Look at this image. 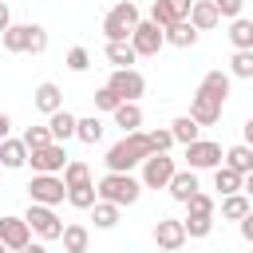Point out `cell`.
Listing matches in <instances>:
<instances>
[{
	"mask_svg": "<svg viewBox=\"0 0 253 253\" xmlns=\"http://www.w3.org/2000/svg\"><path fill=\"white\" fill-rule=\"evenodd\" d=\"M115 126H123V134H134L142 126V107L138 103H119L115 107Z\"/></svg>",
	"mask_w": 253,
	"mask_h": 253,
	"instance_id": "25",
	"label": "cell"
},
{
	"mask_svg": "<svg viewBox=\"0 0 253 253\" xmlns=\"http://www.w3.org/2000/svg\"><path fill=\"white\" fill-rule=\"evenodd\" d=\"M8 126H12V119H8L4 111H0V138H8Z\"/></svg>",
	"mask_w": 253,
	"mask_h": 253,
	"instance_id": "47",
	"label": "cell"
},
{
	"mask_svg": "<svg viewBox=\"0 0 253 253\" xmlns=\"http://www.w3.org/2000/svg\"><path fill=\"white\" fill-rule=\"evenodd\" d=\"M241 130H245V146L253 150V119H245V126H241Z\"/></svg>",
	"mask_w": 253,
	"mask_h": 253,
	"instance_id": "45",
	"label": "cell"
},
{
	"mask_svg": "<svg viewBox=\"0 0 253 253\" xmlns=\"http://www.w3.org/2000/svg\"><path fill=\"white\" fill-rule=\"evenodd\" d=\"M213 8H217V16H221V20H237V16H241V8H245V0H213Z\"/></svg>",
	"mask_w": 253,
	"mask_h": 253,
	"instance_id": "41",
	"label": "cell"
},
{
	"mask_svg": "<svg viewBox=\"0 0 253 253\" xmlns=\"http://www.w3.org/2000/svg\"><path fill=\"white\" fill-rule=\"evenodd\" d=\"M158 253H162V249H158Z\"/></svg>",
	"mask_w": 253,
	"mask_h": 253,
	"instance_id": "49",
	"label": "cell"
},
{
	"mask_svg": "<svg viewBox=\"0 0 253 253\" xmlns=\"http://www.w3.org/2000/svg\"><path fill=\"white\" fill-rule=\"evenodd\" d=\"M24 221H28V229L40 237V241H59V233H63V221H59V213L51 210V206H28V213H24Z\"/></svg>",
	"mask_w": 253,
	"mask_h": 253,
	"instance_id": "7",
	"label": "cell"
},
{
	"mask_svg": "<svg viewBox=\"0 0 253 253\" xmlns=\"http://www.w3.org/2000/svg\"><path fill=\"white\" fill-rule=\"evenodd\" d=\"M91 182V170H87V162H79V158H67V166H63V186L71 190V186H87Z\"/></svg>",
	"mask_w": 253,
	"mask_h": 253,
	"instance_id": "31",
	"label": "cell"
},
{
	"mask_svg": "<svg viewBox=\"0 0 253 253\" xmlns=\"http://www.w3.org/2000/svg\"><path fill=\"white\" fill-rule=\"evenodd\" d=\"M186 20L194 24V32H210V28H217V24H221V16H217L213 0H194V4H190V16H186Z\"/></svg>",
	"mask_w": 253,
	"mask_h": 253,
	"instance_id": "17",
	"label": "cell"
},
{
	"mask_svg": "<svg viewBox=\"0 0 253 253\" xmlns=\"http://www.w3.org/2000/svg\"><path fill=\"white\" fill-rule=\"evenodd\" d=\"M229 75H237V79H253V51H233V59H229Z\"/></svg>",
	"mask_w": 253,
	"mask_h": 253,
	"instance_id": "36",
	"label": "cell"
},
{
	"mask_svg": "<svg viewBox=\"0 0 253 253\" xmlns=\"http://www.w3.org/2000/svg\"><path fill=\"white\" fill-rule=\"evenodd\" d=\"M221 158H225V154H221V146H217V142H210V138H198V142H190V146H186V170H194V174H198V170H217V166H221Z\"/></svg>",
	"mask_w": 253,
	"mask_h": 253,
	"instance_id": "10",
	"label": "cell"
},
{
	"mask_svg": "<svg viewBox=\"0 0 253 253\" xmlns=\"http://www.w3.org/2000/svg\"><path fill=\"white\" fill-rule=\"evenodd\" d=\"M146 146H150V154H166V150L174 146L170 126H166V130H162V126H158V130H146Z\"/></svg>",
	"mask_w": 253,
	"mask_h": 253,
	"instance_id": "34",
	"label": "cell"
},
{
	"mask_svg": "<svg viewBox=\"0 0 253 253\" xmlns=\"http://www.w3.org/2000/svg\"><path fill=\"white\" fill-rule=\"evenodd\" d=\"M174 174H178V162H174L170 154H150V158L142 162V178H138V182H142L146 190H166Z\"/></svg>",
	"mask_w": 253,
	"mask_h": 253,
	"instance_id": "9",
	"label": "cell"
},
{
	"mask_svg": "<svg viewBox=\"0 0 253 253\" xmlns=\"http://www.w3.org/2000/svg\"><path fill=\"white\" fill-rule=\"evenodd\" d=\"M91 221H95V229H115V225H119V206L95 202V206H91Z\"/></svg>",
	"mask_w": 253,
	"mask_h": 253,
	"instance_id": "30",
	"label": "cell"
},
{
	"mask_svg": "<svg viewBox=\"0 0 253 253\" xmlns=\"http://www.w3.org/2000/svg\"><path fill=\"white\" fill-rule=\"evenodd\" d=\"M47 142H51V130H47V126H28V130H24V146H28V150H40V146H47Z\"/></svg>",
	"mask_w": 253,
	"mask_h": 253,
	"instance_id": "39",
	"label": "cell"
},
{
	"mask_svg": "<svg viewBox=\"0 0 253 253\" xmlns=\"http://www.w3.org/2000/svg\"><path fill=\"white\" fill-rule=\"evenodd\" d=\"M0 253H8V249H4V241H0Z\"/></svg>",
	"mask_w": 253,
	"mask_h": 253,
	"instance_id": "48",
	"label": "cell"
},
{
	"mask_svg": "<svg viewBox=\"0 0 253 253\" xmlns=\"http://www.w3.org/2000/svg\"><path fill=\"white\" fill-rule=\"evenodd\" d=\"M28 198L36 202V206H59L63 198H67V186H63V178L59 174H32V182H28Z\"/></svg>",
	"mask_w": 253,
	"mask_h": 253,
	"instance_id": "6",
	"label": "cell"
},
{
	"mask_svg": "<svg viewBox=\"0 0 253 253\" xmlns=\"http://www.w3.org/2000/svg\"><path fill=\"white\" fill-rule=\"evenodd\" d=\"M95 194H99V202H111V206H134L138 202V194H142V182L134 178V174H103L99 178V186H95Z\"/></svg>",
	"mask_w": 253,
	"mask_h": 253,
	"instance_id": "3",
	"label": "cell"
},
{
	"mask_svg": "<svg viewBox=\"0 0 253 253\" xmlns=\"http://www.w3.org/2000/svg\"><path fill=\"white\" fill-rule=\"evenodd\" d=\"M107 87L119 95V103H138V95L146 91V79H142V71H134V67H115L111 79H107Z\"/></svg>",
	"mask_w": 253,
	"mask_h": 253,
	"instance_id": "8",
	"label": "cell"
},
{
	"mask_svg": "<svg viewBox=\"0 0 253 253\" xmlns=\"http://www.w3.org/2000/svg\"><path fill=\"white\" fill-rule=\"evenodd\" d=\"M28 162L36 174H59L67 166V150H63V142H47L40 150H28Z\"/></svg>",
	"mask_w": 253,
	"mask_h": 253,
	"instance_id": "12",
	"label": "cell"
},
{
	"mask_svg": "<svg viewBox=\"0 0 253 253\" xmlns=\"http://www.w3.org/2000/svg\"><path fill=\"white\" fill-rule=\"evenodd\" d=\"M107 59L115 63V67H130L138 55H134V47H130V40H123V43H107Z\"/></svg>",
	"mask_w": 253,
	"mask_h": 253,
	"instance_id": "32",
	"label": "cell"
},
{
	"mask_svg": "<svg viewBox=\"0 0 253 253\" xmlns=\"http://www.w3.org/2000/svg\"><path fill=\"white\" fill-rule=\"evenodd\" d=\"M154 245H158L162 253H178V249L186 245L182 221H178V217H158V221H154Z\"/></svg>",
	"mask_w": 253,
	"mask_h": 253,
	"instance_id": "13",
	"label": "cell"
},
{
	"mask_svg": "<svg viewBox=\"0 0 253 253\" xmlns=\"http://www.w3.org/2000/svg\"><path fill=\"white\" fill-rule=\"evenodd\" d=\"M186 210H190V213H194V217H213V198H210V194H202V190H198V194H194V198H190V202H186Z\"/></svg>",
	"mask_w": 253,
	"mask_h": 253,
	"instance_id": "37",
	"label": "cell"
},
{
	"mask_svg": "<svg viewBox=\"0 0 253 253\" xmlns=\"http://www.w3.org/2000/svg\"><path fill=\"white\" fill-rule=\"evenodd\" d=\"M190 4H194V0H154V4H150V20H154L158 28H170V24H178V20L190 16Z\"/></svg>",
	"mask_w": 253,
	"mask_h": 253,
	"instance_id": "15",
	"label": "cell"
},
{
	"mask_svg": "<svg viewBox=\"0 0 253 253\" xmlns=\"http://www.w3.org/2000/svg\"><path fill=\"white\" fill-rule=\"evenodd\" d=\"M249 210H253V202L245 194H225L221 198V217H229V221H241Z\"/></svg>",
	"mask_w": 253,
	"mask_h": 253,
	"instance_id": "28",
	"label": "cell"
},
{
	"mask_svg": "<svg viewBox=\"0 0 253 253\" xmlns=\"http://www.w3.org/2000/svg\"><path fill=\"white\" fill-rule=\"evenodd\" d=\"M198 123L190 119V115H178L174 123H170V134H174V142H182V146H190V142H198Z\"/></svg>",
	"mask_w": 253,
	"mask_h": 253,
	"instance_id": "27",
	"label": "cell"
},
{
	"mask_svg": "<svg viewBox=\"0 0 253 253\" xmlns=\"http://www.w3.org/2000/svg\"><path fill=\"white\" fill-rule=\"evenodd\" d=\"M237 225H241V237H245V241L253 245V210H249V213H245V217H241Z\"/></svg>",
	"mask_w": 253,
	"mask_h": 253,
	"instance_id": "42",
	"label": "cell"
},
{
	"mask_svg": "<svg viewBox=\"0 0 253 253\" xmlns=\"http://www.w3.org/2000/svg\"><path fill=\"white\" fill-rule=\"evenodd\" d=\"M0 241H4V249H12V253H20V249H28L32 245V229H28V221L24 217H0Z\"/></svg>",
	"mask_w": 253,
	"mask_h": 253,
	"instance_id": "14",
	"label": "cell"
},
{
	"mask_svg": "<svg viewBox=\"0 0 253 253\" xmlns=\"http://www.w3.org/2000/svg\"><path fill=\"white\" fill-rule=\"evenodd\" d=\"M24 162H28L24 138H0V166H4V170H20Z\"/></svg>",
	"mask_w": 253,
	"mask_h": 253,
	"instance_id": "21",
	"label": "cell"
},
{
	"mask_svg": "<svg viewBox=\"0 0 253 253\" xmlns=\"http://www.w3.org/2000/svg\"><path fill=\"white\" fill-rule=\"evenodd\" d=\"M150 158V146H146V130H134V134H123L111 150H107V174H130L134 166H142Z\"/></svg>",
	"mask_w": 253,
	"mask_h": 253,
	"instance_id": "2",
	"label": "cell"
},
{
	"mask_svg": "<svg viewBox=\"0 0 253 253\" xmlns=\"http://www.w3.org/2000/svg\"><path fill=\"white\" fill-rule=\"evenodd\" d=\"M162 36H166V43H170V47H194V43H198V32H194V24H190V20H178V24L162 28Z\"/></svg>",
	"mask_w": 253,
	"mask_h": 253,
	"instance_id": "23",
	"label": "cell"
},
{
	"mask_svg": "<svg viewBox=\"0 0 253 253\" xmlns=\"http://www.w3.org/2000/svg\"><path fill=\"white\" fill-rule=\"evenodd\" d=\"M91 99H95V111H111V115H115V107H119V95H115L111 87H99Z\"/></svg>",
	"mask_w": 253,
	"mask_h": 253,
	"instance_id": "40",
	"label": "cell"
},
{
	"mask_svg": "<svg viewBox=\"0 0 253 253\" xmlns=\"http://www.w3.org/2000/svg\"><path fill=\"white\" fill-rule=\"evenodd\" d=\"M166 190H170V198H174V202H182V206H186L202 186H198V174H194V170H178V174L170 178V186H166Z\"/></svg>",
	"mask_w": 253,
	"mask_h": 253,
	"instance_id": "18",
	"label": "cell"
},
{
	"mask_svg": "<svg viewBox=\"0 0 253 253\" xmlns=\"http://www.w3.org/2000/svg\"><path fill=\"white\" fill-rule=\"evenodd\" d=\"M75 138H79V142H87V146H95V142L103 138V123H99V115L79 119V123H75Z\"/></svg>",
	"mask_w": 253,
	"mask_h": 253,
	"instance_id": "29",
	"label": "cell"
},
{
	"mask_svg": "<svg viewBox=\"0 0 253 253\" xmlns=\"http://www.w3.org/2000/svg\"><path fill=\"white\" fill-rule=\"evenodd\" d=\"M75 115L71 111H55V115H47V130H51V142H67V138H75Z\"/></svg>",
	"mask_w": 253,
	"mask_h": 253,
	"instance_id": "20",
	"label": "cell"
},
{
	"mask_svg": "<svg viewBox=\"0 0 253 253\" xmlns=\"http://www.w3.org/2000/svg\"><path fill=\"white\" fill-rule=\"evenodd\" d=\"M32 107H36V111H43V115H55V111L63 107V91H59V83L43 79V83L32 91Z\"/></svg>",
	"mask_w": 253,
	"mask_h": 253,
	"instance_id": "16",
	"label": "cell"
},
{
	"mask_svg": "<svg viewBox=\"0 0 253 253\" xmlns=\"http://www.w3.org/2000/svg\"><path fill=\"white\" fill-rule=\"evenodd\" d=\"M67 202H71L75 210H91V206L99 202V194H95V186L87 182V186H71V190H67Z\"/></svg>",
	"mask_w": 253,
	"mask_h": 253,
	"instance_id": "33",
	"label": "cell"
},
{
	"mask_svg": "<svg viewBox=\"0 0 253 253\" xmlns=\"http://www.w3.org/2000/svg\"><path fill=\"white\" fill-rule=\"evenodd\" d=\"M213 190H217V198H225V194H241V174L229 170V166H217V170H213Z\"/></svg>",
	"mask_w": 253,
	"mask_h": 253,
	"instance_id": "26",
	"label": "cell"
},
{
	"mask_svg": "<svg viewBox=\"0 0 253 253\" xmlns=\"http://www.w3.org/2000/svg\"><path fill=\"white\" fill-rule=\"evenodd\" d=\"M138 4L134 0H119L107 16H103V36H107V43H123V40H130V32L138 28Z\"/></svg>",
	"mask_w": 253,
	"mask_h": 253,
	"instance_id": "5",
	"label": "cell"
},
{
	"mask_svg": "<svg viewBox=\"0 0 253 253\" xmlns=\"http://www.w3.org/2000/svg\"><path fill=\"white\" fill-rule=\"evenodd\" d=\"M0 40H4V51H12V55H24V51L43 55L47 51V32L40 24H8V32Z\"/></svg>",
	"mask_w": 253,
	"mask_h": 253,
	"instance_id": "4",
	"label": "cell"
},
{
	"mask_svg": "<svg viewBox=\"0 0 253 253\" xmlns=\"http://www.w3.org/2000/svg\"><path fill=\"white\" fill-rule=\"evenodd\" d=\"M63 63H67V71H75V75H79V71H87V67H91V51H87V47H71Z\"/></svg>",
	"mask_w": 253,
	"mask_h": 253,
	"instance_id": "38",
	"label": "cell"
},
{
	"mask_svg": "<svg viewBox=\"0 0 253 253\" xmlns=\"http://www.w3.org/2000/svg\"><path fill=\"white\" fill-rule=\"evenodd\" d=\"M20 253H47V245H43V241H32V245H28V249H20Z\"/></svg>",
	"mask_w": 253,
	"mask_h": 253,
	"instance_id": "46",
	"label": "cell"
},
{
	"mask_svg": "<svg viewBox=\"0 0 253 253\" xmlns=\"http://www.w3.org/2000/svg\"><path fill=\"white\" fill-rule=\"evenodd\" d=\"M229 43H233V51H253V20H245V16H237V20H229Z\"/></svg>",
	"mask_w": 253,
	"mask_h": 253,
	"instance_id": "22",
	"label": "cell"
},
{
	"mask_svg": "<svg viewBox=\"0 0 253 253\" xmlns=\"http://www.w3.org/2000/svg\"><path fill=\"white\" fill-rule=\"evenodd\" d=\"M229 79H233L229 71H206L202 75V83H198V91L190 99V119L198 126H213L221 119V107L229 99Z\"/></svg>",
	"mask_w": 253,
	"mask_h": 253,
	"instance_id": "1",
	"label": "cell"
},
{
	"mask_svg": "<svg viewBox=\"0 0 253 253\" xmlns=\"http://www.w3.org/2000/svg\"><path fill=\"white\" fill-rule=\"evenodd\" d=\"M8 24H12V12H8V4H4V0H0V36H4V32H8Z\"/></svg>",
	"mask_w": 253,
	"mask_h": 253,
	"instance_id": "43",
	"label": "cell"
},
{
	"mask_svg": "<svg viewBox=\"0 0 253 253\" xmlns=\"http://www.w3.org/2000/svg\"><path fill=\"white\" fill-rule=\"evenodd\" d=\"M59 241H63V253H87L91 233H87V225H83V221H67V225H63V233H59Z\"/></svg>",
	"mask_w": 253,
	"mask_h": 253,
	"instance_id": "19",
	"label": "cell"
},
{
	"mask_svg": "<svg viewBox=\"0 0 253 253\" xmlns=\"http://www.w3.org/2000/svg\"><path fill=\"white\" fill-rule=\"evenodd\" d=\"M241 194L253 202V174H245V178H241Z\"/></svg>",
	"mask_w": 253,
	"mask_h": 253,
	"instance_id": "44",
	"label": "cell"
},
{
	"mask_svg": "<svg viewBox=\"0 0 253 253\" xmlns=\"http://www.w3.org/2000/svg\"><path fill=\"white\" fill-rule=\"evenodd\" d=\"M182 229H186V237H210L213 217H194V213H186V217H182Z\"/></svg>",
	"mask_w": 253,
	"mask_h": 253,
	"instance_id": "35",
	"label": "cell"
},
{
	"mask_svg": "<svg viewBox=\"0 0 253 253\" xmlns=\"http://www.w3.org/2000/svg\"><path fill=\"white\" fill-rule=\"evenodd\" d=\"M221 166H229V170H237V174L245 178V174H253V150H249L245 142H237V146H229V150H225Z\"/></svg>",
	"mask_w": 253,
	"mask_h": 253,
	"instance_id": "24",
	"label": "cell"
},
{
	"mask_svg": "<svg viewBox=\"0 0 253 253\" xmlns=\"http://www.w3.org/2000/svg\"><path fill=\"white\" fill-rule=\"evenodd\" d=\"M162 43H166V36H162V28H158L154 20H138V28L130 32V47H134V55H158Z\"/></svg>",
	"mask_w": 253,
	"mask_h": 253,
	"instance_id": "11",
	"label": "cell"
}]
</instances>
